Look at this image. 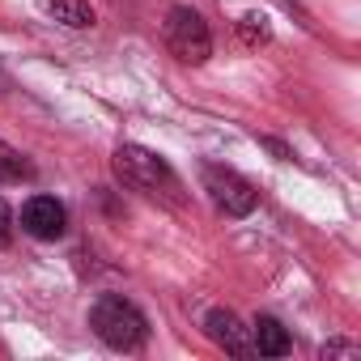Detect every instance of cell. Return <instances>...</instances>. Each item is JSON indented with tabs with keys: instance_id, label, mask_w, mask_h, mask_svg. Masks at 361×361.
Wrapping results in <instances>:
<instances>
[{
	"instance_id": "cell-2",
	"label": "cell",
	"mask_w": 361,
	"mask_h": 361,
	"mask_svg": "<svg viewBox=\"0 0 361 361\" xmlns=\"http://www.w3.org/2000/svg\"><path fill=\"white\" fill-rule=\"evenodd\" d=\"M111 170H115V178H119L123 188L145 192V196H170V192H178V178L166 166V157H157L145 145H119L115 157H111Z\"/></svg>"
},
{
	"instance_id": "cell-12",
	"label": "cell",
	"mask_w": 361,
	"mask_h": 361,
	"mask_svg": "<svg viewBox=\"0 0 361 361\" xmlns=\"http://www.w3.org/2000/svg\"><path fill=\"white\" fill-rule=\"evenodd\" d=\"M13 243V213H9V204L0 200V247H9Z\"/></svg>"
},
{
	"instance_id": "cell-7",
	"label": "cell",
	"mask_w": 361,
	"mask_h": 361,
	"mask_svg": "<svg viewBox=\"0 0 361 361\" xmlns=\"http://www.w3.org/2000/svg\"><path fill=\"white\" fill-rule=\"evenodd\" d=\"M251 348H255L259 357H285V353L293 348V340H289V331H285L281 319L259 314V319L251 323Z\"/></svg>"
},
{
	"instance_id": "cell-3",
	"label": "cell",
	"mask_w": 361,
	"mask_h": 361,
	"mask_svg": "<svg viewBox=\"0 0 361 361\" xmlns=\"http://www.w3.org/2000/svg\"><path fill=\"white\" fill-rule=\"evenodd\" d=\"M161 35H166L170 56L183 60V64H204V60L213 56V35H209L204 18H200L196 9H188V5H174V9L166 13Z\"/></svg>"
},
{
	"instance_id": "cell-13",
	"label": "cell",
	"mask_w": 361,
	"mask_h": 361,
	"mask_svg": "<svg viewBox=\"0 0 361 361\" xmlns=\"http://www.w3.org/2000/svg\"><path fill=\"white\" fill-rule=\"evenodd\" d=\"M264 149H272L281 161H289V157H293V149H289V145H281V140H264Z\"/></svg>"
},
{
	"instance_id": "cell-8",
	"label": "cell",
	"mask_w": 361,
	"mask_h": 361,
	"mask_svg": "<svg viewBox=\"0 0 361 361\" xmlns=\"http://www.w3.org/2000/svg\"><path fill=\"white\" fill-rule=\"evenodd\" d=\"M39 9H43L47 18H56L60 26H73V30L94 26V9H90V0H39Z\"/></svg>"
},
{
	"instance_id": "cell-5",
	"label": "cell",
	"mask_w": 361,
	"mask_h": 361,
	"mask_svg": "<svg viewBox=\"0 0 361 361\" xmlns=\"http://www.w3.org/2000/svg\"><path fill=\"white\" fill-rule=\"evenodd\" d=\"M22 230L30 238H39V243H56L68 230V213H64V204L56 196H30L22 204Z\"/></svg>"
},
{
	"instance_id": "cell-11",
	"label": "cell",
	"mask_w": 361,
	"mask_h": 361,
	"mask_svg": "<svg viewBox=\"0 0 361 361\" xmlns=\"http://www.w3.org/2000/svg\"><path fill=\"white\" fill-rule=\"evenodd\" d=\"M319 353H323V357H357L361 348H357L353 340H327V344H323Z\"/></svg>"
},
{
	"instance_id": "cell-14",
	"label": "cell",
	"mask_w": 361,
	"mask_h": 361,
	"mask_svg": "<svg viewBox=\"0 0 361 361\" xmlns=\"http://www.w3.org/2000/svg\"><path fill=\"white\" fill-rule=\"evenodd\" d=\"M0 90H9V77H5V68H0Z\"/></svg>"
},
{
	"instance_id": "cell-6",
	"label": "cell",
	"mask_w": 361,
	"mask_h": 361,
	"mask_svg": "<svg viewBox=\"0 0 361 361\" xmlns=\"http://www.w3.org/2000/svg\"><path fill=\"white\" fill-rule=\"evenodd\" d=\"M204 331H209V340H213L217 348H226L230 357H255V348H251V327H243L234 310H221V306L209 310V314H204Z\"/></svg>"
},
{
	"instance_id": "cell-4",
	"label": "cell",
	"mask_w": 361,
	"mask_h": 361,
	"mask_svg": "<svg viewBox=\"0 0 361 361\" xmlns=\"http://www.w3.org/2000/svg\"><path fill=\"white\" fill-rule=\"evenodd\" d=\"M200 183H204L209 200H213L226 217H247V213H255V204H259L255 183H251V178H243L238 170H230V166H204V170H200Z\"/></svg>"
},
{
	"instance_id": "cell-9",
	"label": "cell",
	"mask_w": 361,
	"mask_h": 361,
	"mask_svg": "<svg viewBox=\"0 0 361 361\" xmlns=\"http://www.w3.org/2000/svg\"><path fill=\"white\" fill-rule=\"evenodd\" d=\"M35 166L22 149H13L9 140H0V183H30Z\"/></svg>"
},
{
	"instance_id": "cell-1",
	"label": "cell",
	"mask_w": 361,
	"mask_h": 361,
	"mask_svg": "<svg viewBox=\"0 0 361 361\" xmlns=\"http://www.w3.org/2000/svg\"><path fill=\"white\" fill-rule=\"evenodd\" d=\"M90 327H94V336H98L106 348H115V353H136V348H145V340H149V319H145L128 298H119V293H102V298L90 306Z\"/></svg>"
},
{
	"instance_id": "cell-10",
	"label": "cell",
	"mask_w": 361,
	"mask_h": 361,
	"mask_svg": "<svg viewBox=\"0 0 361 361\" xmlns=\"http://www.w3.org/2000/svg\"><path fill=\"white\" fill-rule=\"evenodd\" d=\"M238 39H243L247 47L272 43V22H268V13H243V18H238Z\"/></svg>"
}]
</instances>
